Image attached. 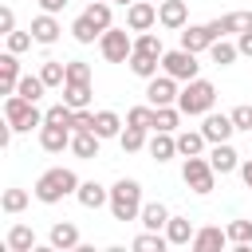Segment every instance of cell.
Returning a JSON list of instances; mask_svg holds the SVG:
<instances>
[{
	"label": "cell",
	"instance_id": "cell-1",
	"mask_svg": "<svg viewBox=\"0 0 252 252\" xmlns=\"http://www.w3.org/2000/svg\"><path fill=\"white\" fill-rule=\"evenodd\" d=\"M79 177H75V169H63V165H55V169H43L39 177H35V185H32V193H35V201H43V205H59L63 197H71V193H79Z\"/></svg>",
	"mask_w": 252,
	"mask_h": 252
},
{
	"label": "cell",
	"instance_id": "cell-2",
	"mask_svg": "<svg viewBox=\"0 0 252 252\" xmlns=\"http://www.w3.org/2000/svg\"><path fill=\"white\" fill-rule=\"evenodd\" d=\"M110 213H114V220H138L142 217V185L134 181V177H118L114 185H110Z\"/></svg>",
	"mask_w": 252,
	"mask_h": 252
},
{
	"label": "cell",
	"instance_id": "cell-3",
	"mask_svg": "<svg viewBox=\"0 0 252 252\" xmlns=\"http://www.w3.org/2000/svg\"><path fill=\"white\" fill-rule=\"evenodd\" d=\"M213 102H217V87L209 83V79H189L185 83V91L177 94V106H181V114H209L213 110Z\"/></svg>",
	"mask_w": 252,
	"mask_h": 252
},
{
	"label": "cell",
	"instance_id": "cell-4",
	"mask_svg": "<svg viewBox=\"0 0 252 252\" xmlns=\"http://www.w3.org/2000/svg\"><path fill=\"white\" fill-rule=\"evenodd\" d=\"M4 118L12 122V130H32V126H43V110L24 98V94H8L4 98Z\"/></svg>",
	"mask_w": 252,
	"mask_h": 252
},
{
	"label": "cell",
	"instance_id": "cell-5",
	"mask_svg": "<svg viewBox=\"0 0 252 252\" xmlns=\"http://www.w3.org/2000/svg\"><path fill=\"white\" fill-rule=\"evenodd\" d=\"M181 181L193 189V193H213V185H217V169L209 165V158H201V154H193V158H185V165H181Z\"/></svg>",
	"mask_w": 252,
	"mask_h": 252
},
{
	"label": "cell",
	"instance_id": "cell-6",
	"mask_svg": "<svg viewBox=\"0 0 252 252\" xmlns=\"http://www.w3.org/2000/svg\"><path fill=\"white\" fill-rule=\"evenodd\" d=\"M98 51H102L106 63H126V59L134 55V39H130L126 28H106V32L98 35Z\"/></svg>",
	"mask_w": 252,
	"mask_h": 252
},
{
	"label": "cell",
	"instance_id": "cell-7",
	"mask_svg": "<svg viewBox=\"0 0 252 252\" xmlns=\"http://www.w3.org/2000/svg\"><path fill=\"white\" fill-rule=\"evenodd\" d=\"M161 71H165V75H173L177 83H189V79H197L201 63H197V55H193V51L173 47V51H165V55H161Z\"/></svg>",
	"mask_w": 252,
	"mask_h": 252
},
{
	"label": "cell",
	"instance_id": "cell-8",
	"mask_svg": "<svg viewBox=\"0 0 252 252\" xmlns=\"http://www.w3.org/2000/svg\"><path fill=\"white\" fill-rule=\"evenodd\" d=\"M177 94H181V91H177V79H173V75L161 71V79H158V75L146 79V102H150V106H173Z\"/></svg>",
	"mask_w": 252,
	"mask_h": 252
},
{
	"label": "cell",
	"instance_id": "cell-9",
	"mask_svg": "<svg viewBox=\"0 0 252 252\" xmlns=\"http://www.w3.org/2000/svg\"><path fill=\"white\" fill-rule=\"evenodd\" d=\"M213 43H217L213 24H185V28H181V47H185V51L201 55V51H209Z\"/></svg>",
	"mask_w": 252,
	"mask_h": 252
},
{
	"label": "cell",
	"instance_id": "cell-10",
	"mask_svg": "<svg viewBox=\"0 0 252 252\" xmlns=\"http://www.w3.org/2000/svg\"><path fill=\"white\" fill-rule=\"evenodd\" d=\"M71 126H55V122H43L39 126V146L47 150V154H63V150H71Z\"/></svg>",
	"mask_w": 252,
	"mask_h": 252
},
{
	"label": "cell",
	"instance_id": "cell-11",
	"mask_svg": "<svg viewBox=\"0 0 252 252\" xmlns=\"http://www.w3.org/2000/svg\"><path fill=\"white\" fill-rule=\"evenodd\" d=\"M154 24H158L154 0H134V4L126 8V28H130V32H150Z\"/></svg>",
	"mask_w": 252,
	"mask_h": 252
},
{
	"label": "cell",
	"instance_id": "cell-12",
	"mask_svg": "<svg viewBox=\"0 0 252 252\" xmlns=\"http://www.w3.org/2000/svg\"><path fill=\"white\" fill-rule=\"evenodd\" d=\"M158 24L169 28V32H181L189 24V4L185 0H161L158 4Z\"/></svg>",
	"mask_w": 252,
	"mask_h": 252
},
{
	"label": "cell",
	"instance_id": "cell-13",
	"mask_svg": "<svg viewBox=\"0 0 252 252\" xmlns=\"http://www.w3.org/2000/svg\"><path fill=\"white\" fill-rule=\"evenodd\" d=\"M224 244H228V232H224V228H217V224L197 228V232H193V240H189V248H193V252H220Z\"/></svg>",
	"mask_w": 252,
	"mask_h": 252
},
{
	"label": "cell",
	"instance_id": "cell-14",
	"mask_svg": "<svg viewBox=\"0 0 252 252\" xmlns=\"http://www.w3.org/2000/svg\"><path fill=\"white\" fill-rule=\"evenodd\" d=\"M209 24H213L217 39L220 35H240V32H252V12H224V16L209 20Z\"/></svg>",
	"mask_w": 252,
	"mask_h": 252
},
{
	"label": "cell",
	"instance_id": "cell-15",
	"mask_svg": "<svg viewBox=\"0 0 252 252\" xmlns=\"http://www.w3.org/2000/svg\"><path fill=\"white\" fill-rule=\"evenodd\" d=\"M232 130H236V126H232V114H213V110H209L205 122H201V134H205L209 142H228Z\"/></svg>",
	"mask_w": 252,
	"mask_h": 252
},
{
	"label": "cell",
	"instance_id": "cell-16",
	"mask_svg": "<svg viewBox=\"0 0 252 252\" xmlns=\"http://www.w3.org/2000/svg\"><path fill=\"white\" fill-rule=\"evenodd\" d=\"M209 165L224 177V173H232V169H240V154L228 146V142H213V150H209Z\"/></svg>",
	"mask_w": 252,
	"mask_h": 252
},
{
	"label": "cell",
	"instance_id": "cell-17",
	"mask_svg": "<svg viewBox=\"0 0 252 252\" xmlns=\"http://www.w3.org/2000/svg\"><path fill=\"white\" fill-rule=\"evenodd\" d=\"M47 244H51L55 252H71V248H79V228H75L71 220H55L51 232H47Z\"/></svg>",
	"mask_w": 252,
	"mask_h": 252
},
{
	"label": "cell",
	"instance_id": "cell-18",
	"mask_svg": "<svg viewBox=\"0 0 252 252\" xmlns=\"http://www.w3.org/2000/svg\"><path fill=\"white\" fill-rule=\"evenodd\" d=\"M59 32H63V28H59V20H55L51 12H39V16L32 20V35H35L39 47H51V43L59 39Z\"/></svg>",
	"mask_w": 252,
	"mask_h": 252
},
{
	"label": "cell",
	"instance_id": "cell-19",
	"mask_svg": "<svg viewBox=\"0 0 252 252\" xmlns=\"http://www.w3.org/2000/svg\"><path fill=\"white\" fill-rule=\"evenodd\" d=\"M20 59H16V51H4L0 55V94H16V87H20Z\"/></svg>",
	"mask_w": 252,
	"mask_h": 252
},
{
	"label": "cell",
	"instance_id": "cell-20",
	"mask_svg": "<svg viewBox=\"0 0 252 252\" xmlns=\"http://www.w3.org/2000/svg\"><path fill=\"white\" fill-rule=\"evenodd\" d=\"M98 142H102V138H98L94 130H75V134H71V154L83 158V161H91V158H98Z\"/></svg>",
	"mask_w": 252,
	"mask_h": 252
},
{
	"label": "cell",
	"instance_id": "cell-21",
	"mask_svg": "<svg viewBox=\"0 0 252 252\" xmlns=\"http://www.w3.org/2000/svg\"><path fill=\"white\" fill-rule=\"evenodd\" d=\"M150 158H154V161H169V158H177V134H169V130H154V138H150Z\"/></svg>",
	"mask_w": 252,
	"mask_h": 252
},
{
	"label": "cell",
	"instance_id": "cell-22",
	"mask_svg": "<svg viewBox=\"0 0 252 252\" xmlns=\"http://www.w3.org/2000/svg\"><path fill=\"white\" fill-rule=\"evenodd\" d=\"M75 197H79L83 209H102V205H110V189H102L98 181H83Z\"/></svg>",
	"mask_w": 252,
	"mask_h": 252
},
{
	"label": "cell",
	"instance_id": "cell-23",
	"mask_svg": "<svg viewBox=\"0 0 252 252\" xmlns=\"http://www.w3.org/2000/svg\"><path fill=\"white\" fill-rule=\"evenodd\" d=\"M4 244H8V252H32V248H35V232H32V224H12L8 236H4Z\"/></svg>",
	"mask_w": 252,
	"mask_h": 252
},
{
	"label": "cell",
	"instance_id": "cell-24",
	"mask_svg": "<svg viewBox=\"0 0 252 252\" xmlns=\"http://www.w3.org/2000/svg\"><path fill=\"white\" fill-rule=\"evenodd\" d=\"M228 244L232 252H252V220H228Z\"/></svg>",
	"mask_w": 252,
	"mask_h": 252
},
{
	"label": "cell",
	"instance_id": "cell-25",
	"mask_svg": "<svg viewBox=\"0 0 252 252\" xmlns=\"http://www.w3.org/2000/svg\"><path fill=\"white\" fill-rule=\"evenodd\" d=\"M91 98H94L91 83H63V102H67L71 110H83V106H91Z\"/></svg>",
	"mask_w": 252,
	"mask_h": 252
},
{
	"label": "cell",
	"instance_id": "cell-26",
	"mask_svg": "<svg viewBox=\"0 0 252 252\" xmlns=\"http://www.w3.org/2000/svg\"><path fill=\"white\" fill-rule=\"evenodd\" d=\"M146 228H154V232H161L165 224H169V209L161 205V201H150V205H142V217H138Z\"/></svg>",
	"mask_w": 252,
	"mask_h": 252
},
{
	"label": "cell",
	"instance_id": "cell-27",
	"mask_svg": "<svg viewBox=\"0 0 252 252\" xmlns=\"http://www.w3.org/2000/svg\"><path fill=\"white\" fill-rule=\"evenodd\" d=\"M193 232H197V228H193V220H189V217H169V224H165V236H169V244H177V248H181V244H189V240H193Z\"/></svg>",
	"mask_w": 252,
	"mask_h": 252
},
{
	"label": "cell",
	"instance_id": "cell-28",
	"mask_svg": "<svg viewBox=\"0 0 252 252\" xmlns=\"http://www.w3.org/2000/svg\"><path fill=\"white\" fill-rule=\"evenodd\" d=\"M94 134L98 138H118L122 134V118L114 110H94Z\"/></svg>",
	"mask_w": 252,
	"mask_h": 252
},
{
	"label": "cell",
	"instance_id": "cell-29",
	"mask_svg": "<svg viewBox=\"0 0 252 252\" xmlns=\"http://www.w3.org/2000/svg\"><path fill=\"white\" fill-rule=\"evenodd\" d=\"M205 142H209V138H205L201 130H181V134H177V154H181V158L205 154Z\"/></svg>",
	"mask_w": 252,
	"mask_h": 252
},
{
	"label": "cell",
	"instance_id": "cell-30",
	"mask_svg": "<svg viewBox=\"0 0 252 252\" xmlns=\"http://www.w3.org/2000/svg\"><path fill=\"white\" fill-rule=\"evenodd\" d=\"M134 252H165L169 248V236L165 232H154V228H146L142 236H134V244H130Z\"/></svg>",
	"mask_w": 252,
	"mask_h": 252
},
{
	"label": "cell",
	"instance_id": "cell-31",
	"mask_svg": "<svg viewBox=\"0 0 252 252\" xmlns=\"http://www.w3.org/2000/svg\"><path fill=\"white\" fill-rule=\"evenodd\" d=\"M71 35H75V43H94V39H98L102 32H98V24H94V20H91V16L83 12V16H79V20L71 24Z\"/></svg>",
	"mask_w": 252,
	"mask_h": 252
},
{
	"label": "cell",
	"instance_id": "cell-32",
	"mask_svg": "<svg viewBox=\"0 0 252 252\" xmlns=\"http://www.w3.org/2000/svg\"><path fill=\"white\" fill-rule=\"evenodd\" d=\"M236 55H240V47H236V43H228L224 35H220V39L209 47V59H213L217 67H228V63H236Z\"/></svg>",
	"mask_w": 252,
	"mask_h": 252
},
{
	"label": "cell",
	"instance_id": "cell-33",
	"mask_svg": "<svg viewBox=\"0 0 252 252\" xmlns=\"http://www.w3.org/2000/svg\"><path fill=\"white\" fill-rule=\"evenodd\" d=\"M126 67H130L138 79H154V75H158V67H161V59H154V55H138V51H134V55L126 59Z\"/></svg>",
	"mask_w": 252,
	"mask_h": 252
},
{
	"label": "cell",
	"instance_id": "cell-34",
	"mask_svg": "<svg viewBox=\"0 0 252 252\" xmlns=\"http://www.w3.org/2000/svg\"><path fill=\"white\" fill-rule=\"evenodd\" d=\"M177 122H181V106L173 102V106H154V130H177Z\"/></svg>",
	"mask_w": 252,
	"mask_h": 252
},
{
	"label": "cell",
	"instance_id": "cell-35",
	"mask_svg": "<svg viewBox=\"0 0 252 252\" xmlns=\"http://www.w3.org/2000/svg\"><path fill=\"white\" fill-rule=\"evenodd\" d=\"M134 51H138V55H154V59H161V55H165V47H161V35H154V32H138V39H134Z\"/></svg>",
	"mask_w": 252,
	"mask_h": 252
},
{
	"label": "cell",
	"instance_id": "cell-36",
	"mask_svg": "<svg viewBox=\"0 0 252 252\" xmlns=\"http://www.w3.org/2000/svg\"><path fill=\"white\" fill-rule=\"evenodd\" d=\"M39 79H43L47 87H63V83H67V63H59V59H47V63L39 67Z\"/></svg>",
	"mask_w": 252,
	"mask_h": 252
},
{
	"label": "cell",
	"instance_id": "cell-37",
	"mask_svg": "<svg viewBox=\"0 0 252 252\" xmlns=\"http://www.w3.org/2000/svg\"><path fill=\"white\" fill-rule=\"evenodd\" d=\"M118 146H122L126 154H138V150L146 146V126H126V130L118 134Z\"/></svg>",
	"mask_w": 252,
	"mask_h": 252
},
{
	"label": "cell",
	"instance_id": "cell-38",
	"mask_svg": "<svg viewBox=\"0 0 252 252\" xmlns=\"http://www.w3.org/2000/svg\"><path fill=\"white\" fill-rule=\"evenodd\" d=\"M43 91H47V83H43L39 75H24V79H20V87H16V94H24V98H32V102H39V98H43Z\"/></svg>",
	"mask_w": 252,
	"mask_h": 252
},
{
	"label": "cell",
	"instance_id": "cell-39",
	"mask_svg": "<svg viewBox=\"0 0 252 252\" xmlns=\"http://www.w3.org/2000/svg\"><path fill=\"white\" fill-rule=\"evenodd\" d=\"M43 122H55V126H71V130H75V110H71L67 102H55V106L43 110Z\"/></svg>",
	"mask_w": 252,
	"mask_h": 252
},
{
	"label": "cell",
	"instance_id": "cell-40",
	"mask_svg": "<svg viewBox=\"0 0 252 252\" xmlns=\"http://www.w3.org/2000/svg\"><path fill=\"white\" fill-rule=\"evenodd\" d=\"M87 16L98 24V32L114 28V24H110V0H91V4H87Z\"/></svg>",
	"mask_w": 252,
	"mask_h": 252
},
{
	"label": "cell",
	"instance_id": "cell-41",
	"mask_svg": "<svg viewBox=\"0 0 252 252\" xmlns=\"http://www.w3.org/2000/svg\"><path fill=\"white\" fill-rule=\"evenodd\" d=\"M0 209H4V213H24V209H28V189H4Z\"/></svg>",
	"mask_w": 252,
	"mask_h": 252
},
{
	"label": "cell",
	"instance_id": "cell-42",
	"mask_svg": "<svg viewBox=\"0 0 252 252\" xmlns=\"http://www.w3.org/2000/svg\"><path fill=\"white\" fill-rule=\"evenodd\" d=\"M126 126H146V130H154V106H130V110H126Z\"/></svg>",
	"mask_w": 252,
	"mask_h": 252
},
{
	"label": "cell",
	"instance_id": "cell-43",
	"mask_svg": "<svg viewBox=\"0 0 252 252\" xmlns=\"http://www.w3.org/2000/svg\"><path fill=\"white\" fill-rule=\"evenodd\" d=\"M35 43V35H32V28L28 32H8V51H16V55H24L28 47Z\"/></svg>",
	"mask_w": 252,
	"mask_h": 252
},
{
	"label": "cell",
	"instance_id": "cell-44",
	"mask_svg": "<svg viewBox=\"0 0 252 252\" xmlns=\"http://www.w3.org/2000/svg\"><path fill=\"white\" fill-rule=\"evenodd\" d=\"M67 83H91V67L83 59H71L67 63Z\"/></svg>",
	"mask_w": 252,
	"mask_h": 252
},
{
	"label": "cell",
	"instance_id": "cell-45",
	"mask_svg": "<svg viewBox=\"0 0 252 252\" xmlns=\"http://www.w3.org/2000/svg\"><path fill=\"white\" fill-rule=\"evenodd\" d=\"M232 126H236V130H248V134H252V102H240V106L232 110Z\"/></svg>",
	"mask_w": 252,
	"mask_h": 252
},
{
	"label": "cell",
	"instance_id": "cell-46",
	"mask_svg": "<svg viewBox=\"0 0 252 252\" xmlns=\"http://www.w3.org/2000/svg\"><path fill=\"white\" fill-rule=\"evenodd\" d=\"M75 130H94V110H91V106L75 110Z\"/></svg>",
	"mask_w": 252,
	"mask_h": 252
},
{
	"label": "cell",
	"instance_id": "cell-47",
	"mask_svg": "<svg viewBox=\"0 0 252 252\" xmlns=\"http://www.w3.org/2000/svg\"><path fill=\"white\" fill-rule=\"evenodd\" d=\"M0 32L8 35V32H16V12H12V4H4L0 8Z\"/></svg>",
	"mask_w": 252,
	"mask_h": 252
},
{
	"label": "cell",
	"instance_id": "cell-48",
	"mask_svg": "<svg viewBox=\"0 0 252 252\" xmlns=\"http://www.w3.org/2000/svg\"><path fill=\"white\" fill-rule=\"evenodd\" d=\"M236 47H240V55H248V59H252V32H240Z\"/></svg>",
	"mask_w": 252,
	"mask_h": 252
},
{
	"label": "cell",
	"instance_id": "cell-49",
	"mask_svg": "<svg viewBox=\"0 0 252 252\" xmlns=\"http://www.w3.org/2000/svg\"><path fill=\"white\" fill-rule=\"evenodd\" d=\"M67 4H71V0H39V8H43V12H51V16H55V12H63Z\"/></svg>",
	"mask_w": 252,
	"mask_h": 252
},
{
	"label": "cell",
	"instance_id": "cell-50",
	"mask_svg": "<svg viewBox=\"0 0 252 252\" xmlns=\"http://www.w3.org/2000/svg\"><path fill=\"white\" fill-rule=\"evenodd\" d=\"M240 177H244V185L252 189V158H248V161H240Z\"/></svg>",
	"mask_w": 252,
	"mask_h": 252
},
{
	"label": "cell",
	"instance_id": "cell-51",
	"mask_svg": "<svg viewBox=\"0 0 252 252\" xmlns=\"http://www.w3.org/2000/svg\"><path fill=\"white\" fill-rule=\"evenodd\" d=\"M110 4H122V8H130V4H134V0H110Z\"/></svg>",
	"mask_w": 252,
	"mask_h": 252
},
{
	"label": "cell",
	"instance_id": "cell-52",
	"mask_svg": "<svg viewBox=\"0 0 252 252\" xmlns=\"http://www.w3.org/2000/svg\"><path fill=\"white\" fill-rule=\"evenodd\" d=\"M158 4H161V0H158Z\"/></svg>",
	"mask_w": 252,
	"mask_h": 252
}]
</instances>
